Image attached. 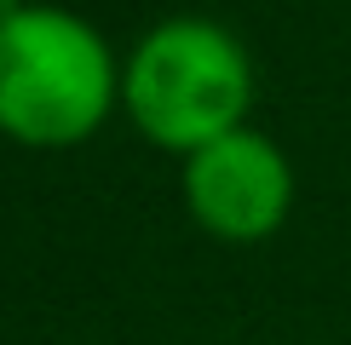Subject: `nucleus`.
Returning <instances> with one entry per match:
<instances>
[{"label": "nucleus", "instance_id": "f257e3e1", "mask_svg": "<svg viewBox=\"0 0 351 345\" xmlns=\"http://www.w3.org/2000/svg\"><path fill=\"white\" fill-rule=\"evenodd\" d=\"M121 110V58L64 6L12 12L0 23V133L23 150L86 144Z\"/></svg>", "mask_w": 351, "mask_h": 345}, {"label": "nucleus", "instance_id": "20e7f679", "mask_svg": "<svg viewBox=\"0 0 351 345\" xmlns=\"http://www.w3.org/2000/svg\"><path fill=\"white\" fill-rule=\"evenodd\" d=\"M23 6H29V0H0V23H6L12 12H23Z\"/></svg>", "mask_w": 351, "mask_h": 345}, {"label": "nucleus", "instance_id": "f03ea898", "mask_svg": "<svg viewBox=\"0 0 351 345\" xmlns=\"http://www.w3.org/2000/svg\"><path fill=\"white\" fill-rule=\"evenodd\" d=\"M121 110L156 150L184 155L247 127L254 58L213 18H167L121 58Z\"/></svg>", "mask_w": 351, "mask_h": 345}, {"label": "nucleus", "instance_id": "7ed1b4c3", "mask_svg": "<svg viewBox=\"0 0 351 345\" xmlns=\"http://www.w3.org/2000/svg\"><path fill=\"white\" fill-rule=\"evenodd\" d=\"M184 207L213 242H230V248H254V242L276 236L294 207V167H288L282 144L265 138L259 127H237V133L190 150Z\"/></svg>", "mask_w": 351, "mask_h": 345}]
</instances>
